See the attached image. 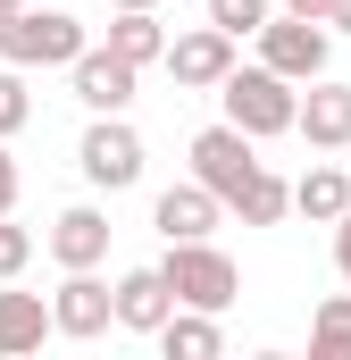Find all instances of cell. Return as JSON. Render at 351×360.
<instances>
[{"label":"cell","mask_w":351,"mask_h":360,"mask_svg":"<svg viewBox=\"0 0 351 360\" xmlns=\"http://www.w3.org/2000/svg\"><path fill=\"white\" fill-rule=\"evenodd\" d=\"M218 101H226V117H234V126H243V134H293V126H301V84H293V76H276V68H234V76H226V84H218Z\"/></svg>","instance_id":"cell-1"},{"label":"cell","mask_w":351,"mask_h":360,"mask_svg":"<svg viewBox=\"0 0 351 360\" xmlns=\"http://www.w3.org/2000/svg\"><path fill=\"white\" fill-rule=\"evenodd\" d=\"M92 51V34L67 17V8H17L0 25V59L8 68H76Z\"/></svg>","instance_id":"cell-2"},{"label":"cell","mask_w":351,"mask_h":360,"mask_svg":"<svg viewBox=\"0 0 351 360\" xmlns=\"http://www.w3.org/2000/svg\"><path fill=\"white\" fill-rule=\"evenodd\" d=\"M251 143H260V134H243L234 117H218V126H201V134H192V176L209 184L226 210L243 201V184L260 176V151H251Z\"/></svg>","instance_id":"cell-3"},{"label":"cell","mask_w":351,"mask_h":360,"mask_svg":"<svg viewBox=\"0 0 351 360\" xmlns=\"http://www.w3.org/2000/svg\"><path fill=\"white\" fill-rule=\"evenodd\" d=\"M159 269H168V285H176V302H184V310H226V302L243 293L234 260H226L209 235H201V243H168V260H159Z\"/></svg>","instance_id":"cell-4"},{"label":"cell","mask_w":351,"mask_h":360,"mask_svg":"<svg viewBox=\"0 0 351 360\" xmlns=\"http://www.w3.org/2000/svg\"><path fill=\"white\" fill-rule=\"evenodd\" d=\"M326 51H335V25H318V17H267L260 25V59L276 76H293V84H318L326 76Z\"/></svg>","instance_id":"cell-5"},{"label":"cell","mask_w":351,"mask_h":360,"mask_svg":"<svg viewBox=\"0 0 351 360\" xmlns=\"http://www.w3.org/2000/svg\"><path fill=\"white\" fill-rule=\"evenodd\" d=\"M76 168H84L100 193H126V184H143V134L126 126V109L84 126V143H76Z\"/></svg>","instance_id":"cell-6"},{"label":"cell","mask_w":351,"mask_h":360,"mask_svg":"<svg viewBox=\"0 0 351 360\" xmlns=\"http://www.w3.org/2000/svg\"><path fill=\"white\" fill-rule=\"evenodd\" d=\"M168 76L184 92H218L234 76V34L226 25H192V34H176L168 42Z\"/></svg>","instance_id":"cell-7"},{"label":"cell","mask_w":351,"mask_h":360,"mask_svg":"<svg viewBox=\"0 0 351 360\" xmlns=\"http://www.w3.org/2000/svg\"><path fill=\"white\" fill-rule=\"evenodd\" d=\"M51 319H59V335H76V344L109 335V327H117V285H100L92 269H67V285L51 293Z\"/></svg>","instance_id":"cell-8"},{"label":"cell","mask_w":351,"mask_h":360,"mask_svg":"<svg viewBox=\"0 0 351 360\" xmlns=\"http://www.w3.org/2000/svg\"><path fill=\"white\" fill-rule=\"evenodd\" d=\"M218 218H226V201H218V193H209L201 176L168 184V193L151 201V226H159L168 243H201V235H218Z\"/></svg>","instance_id":"cell-9"},{"label":"cell","mask_w":351,"mask_h":360,"mask_svg":"<svg viewBox=\"0 0 351 360\" xmlns=\"http://www.w3.org/2000/svg\"><path fill=\"white\" fill-rule=\"evenodd\" d=\"M67 76H76V101H84L92 117H117V109L134 101V76H143V68H134V59H117L109 42H92V51L67 68Z\"/></svg>","instance_id":"cell-10"},{"label":"cell","mask_w":351,"mask_h":360,"mask_svg":"<svg viewBox=\"0 0 351 360\" xmlns=\"http://www.w3.org/2000/svg\"><path fill=\"white\" fill-rule=\"evenodd\" d=\"M310 151H351V84L335 76H318V84H301V126H293Z\"/></svg>","instance_id":"cell-11"},{"label":"cell","mask_w":351,"mask_h":360,"mask_svg":"<svg viewBox=\"0 0 351 360\" xmlns=\"http://www.w3.org/2000/svg\"><path fill=\"white\" fill-rule=\"evenodd\" d=\"M168 319H176V285H168V269H126V276H117V327L159 335Z\"/></svg>","instance_id":"cell-12"},{"label":"cell","mask_w":351,"mask_h":360,"mask_svg":"<svg viewBox=\"0 0 351 360\" xmlns=\"http://www.w3.org/2000/svg\"><path fill=\"white\" fill-rule=\"evenodd\" d=\"M51 260H59V269H100V260H109V218H100L92 201H76V210L51 218Z\"/></svg>","instance_id":"cell-13"},{"label":"cell","mask_w":351,"mask_h":360,"mask_svg":"<svg viewBox=\"0 0 351 360\" xmlns=\"http://www.w3.org/2000/svg\"><path fill=\"white\" fill-rule=\"evenodd\" d=\"M42 335H59V319H51V302L42 293H0V352H42Z\"/></svg>","instance_id":"cell-14"},{"label":"cell","mask_w":351,"mask_h":360,"mask_svg":"<svg viewBox=\"0 0 351 360\" xmlns=\"http://www.w3.org/2000/svg\"><path fill=\"white\" fill-rule=\"evenodd\" d=\"M159 352H168V360H218V352H226L218 310H184V302H176V319L159 327Z\"/></svg>","instance_id":"cell-15"},{"label":"cell","mask_w":351,"mask_h":360,"mask_svg":"<svg viewBox=\"0 0 351 360\" xmlns=\"http://www.w3.org/2000/svg\"><path fill=\"white\" fill-rule=\"evenodd\" d=\"M168 42H176V34L151 17V8H117V17H109V51H117V59H134V68L168 59Z\"/></svg>","instance_id":"cell-16"},{"label":"cell","mask_w":351,"mask_h":360,"mask_svg":"<svg viewBox=\"0 0 351 360\" xmlns=\"http://www.w3.org/2000/svg\"><path fill=\"white\" fill-rule=\"evenodd\" d=\"M293 210H301L310 226H335L351 210V168H310V176L293 184Z\"/></svg>","instance_id":"cell-17"},{"label":"cell","mask_w":351,"mask_h":360,"mask_svg":"<svg viewBox=\"0 0 351 360\" xmlns=\"http://www.w3.org/2000/svg\"><path fill=\"white\" fill-rule=\"evenodd\" d=\"M310 360H351V293L318 302V319H310Z\"/></svg>","instance_id":"cell-18"},{"label":"cell","mask_w":351,"mask_h":360,"mask_svg":"<svg viewBox=\"0 0 351 360\" xmlns=\"http://www.w3.org/2000/svg\"><path fill=\"white\" fill-rule=\"evenodd\" d=\"M284 210H293V184H284V176H267V168L243 184V201H234V218H243V226H276Z\"/></svg>","instance_id":"cell-19"},{"label":"cell","mask_w":351,"mask_h":360,"mask_svg":"<svg viewBox=\"0 0 351 360\" xmlns=\"http://www.w3.org/2000/svg\"><path fill=\"white\" fill-rule=\"evenodd\" d=\"M25 117H34V92H25V68H8V59H0V143H8V134H17Z\"/></svg>","instance_id":"cell-20"},{"label":"cell","mask_w":351,"mask_h":360,"mask_svg":"<svg viewBox=\"0 0 351 360\" xmlns=\"http://www.w3.org/2000/svg\"><path fill=\"white\" fill-rule=\"evenodd\" d=\"M267 17H276V8H267V0H209V25H226V34H234V42H243V34H260Z\"/></svg>","instance_id":"cell-21"},{"label":"cell","mask_w":351,"mask_h":360,"mask_svg":"<svg viewBox=\"0 0 351 360\" xmlns=\"http://www.w3.org/2000/svg\"><path fill=\"white\" fill-rule=\"evenodd\" d=\"M25 260H34V235H25L17 218H0V285H8V276H25Z\"/></svg>","instance_id":"cell-22"},{"label":"cell","mask_w":351,"mask_h":360,"mask_svg":"<svg viewBox=\"0 0 351 360\" xmlns=\"http://www.w3.org/2000/svg\"><path fill=\"white\" fill-rule=\"evenodd\" d=\"M17 184H25V176H17V160H8V143H0V218L17 210Z\"/></svg>","instance_id":"cell-23"},{"label":"cell","mask_w":351,"mask_h":360,"mask_svg":"<svg viewBox=\"0 0 351 360\" xmlns=\"http://www.w3.org/2000/svg\"><path fill=\"white\" fill-rule=\"evenodd\" d=\"M335 269L351 276V210H343V218H335Z\"/></svg>","instance_id":"cell-24"},{"label":"cell","mask_w":351,"mask_h":360,"mask_svg":"<svg viewBox=\"0 0 351 360\" xmlns=\"http://www.w3.org/2000/svg\"><path fill=\"white\" fill-rule=\"evenodd\" d=\"M284 8H293V17H318V25L335 17V0H284Z\"/></svg>","instance_id":"cell-25"},{"label":"cell","mask_w":351,"mask_h":360,"mask_svg":"<svg viewBox=\"0 0 351 360\" xmlns=\"http://www.w3.org/2000/svg\"><path fill=\"white\" fill-rule=\"evenodd\" d=\"M326 25H335V34H351V0H335V17H326Z\"/></svg>","instance_id":"cell-26"},{"label":"cell","mask_w":351,"mask_h":360,"mask_svg":"<svg viewBox=\"0 0 351 360\" xmlns=\"http://www.w3.org/2000/svg\"><path fill=\"white\" fill-rule=\"evenodd\" d=\"M109 8H159V0H109Z\"/></svg>","instance_id":"cell-27"},{"label":"cell","mask_w":351,"mask_h":360,"mask_svg":"<svg viewBox=\"0 0 351 360\" xmlns=\"http://www.w3.org/2000/svg\"><path fill=\"white\" fill-rule=\"evenodd\" d=\"M17 8H25V0H0V25H8V17H17Z\"/></svg>","instance_id":"cell-28"}]
</instances>
